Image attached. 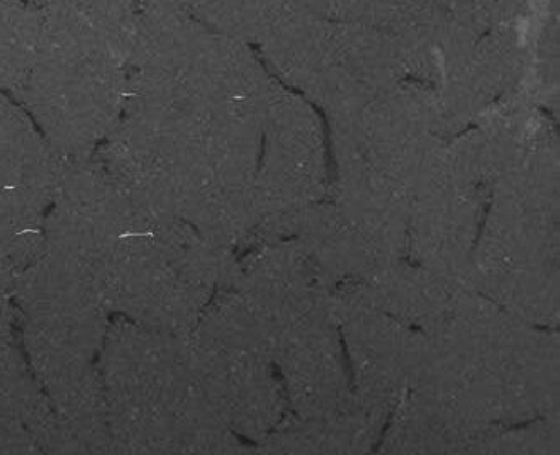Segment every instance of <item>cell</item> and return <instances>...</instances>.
Listing matches in <instances>:
<instances>
[{"label":"cell","instance_id":"obj_1","mask_svg":"<svg viewBox=\"0 0 560 455\" xmlns=\"http://www.w3.org/2000/svg\"><path fill=\"white\" fill-rule=\"evenodd\" d=\"M172 331L129 319L110 322L101 361L110 451L177 448L183 429V361Z\"/></svg>","mask_w":560,"mask_h":455}]
</instances>
